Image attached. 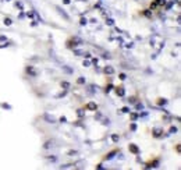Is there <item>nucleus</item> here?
Returning a JSON list of instances; mask_svg holds the SVG:
<instances>
[{"label":"nucleus","mask_w":181,"mask_h":170,"mask_svg":"<svg viewBox=\"0 0 181 170\" xmlns=\"http://www.w3.org/2000/svg\"><path fill=\"white\" fill-rule=\"evenodd\" d=\"M130 116H131V120H137V119H138V114H137V113H131Z\"/></svg>","instance_id":"dca6fc26"},{"label":"nucleus","mask_w":181,"mask_h":170,"mask_svg":"<svg viewBox=\"0 0 181 170\" xmlns=\"http://www.w3.org/2000/svg\"><path fill=\"white\" fill-rule=\"evenodd\" d=\"M156 103H158L159 106H163V105H166V103H167V100H166V99H162V98H160V99L156 100Z\"/></svg>","instance_id":"6e6552de"},{"label":"nucleus","mask_w":181,"mask_h":170,"mask_svg":"<svg viewBox=\"0 0 181 170\" xmlns=\"http://www.w3.org/2000/svg\"><path fill=\"white\" fill-rule=\"evenodd\" d=\"M116 94L118 95V96H124V95H125V89H124V87H117Z\"/></svg>","instance_id":"7ed1b4c3"},{"label":"nucleus","mask_w":181,"mask_h":170,"mask_svg":"<svg viewBox=\"0 0 181 170\" xmlns=\"http://www.w3.org/2000/svg\"><path fill=\"white\" fill-rule=\"evenodd\" d=\"M1 107H4V109H11V106L7 105V103H1Z\"/></svg>","instance_id":"412c9836"},{"label":"nucleus","mask_w":181,"mask_h":170,"mask_svg":"<svg viewBox=\"0 0 181 170\" xmlns=\"http://www.w3.org/2000/svg\"><path fill=\"white\" fill-rule=\"evenodd\" d=\"M60 121H61V123H65V121H67V119L63 116V117H60Z\"/></svg>","instance_id":"cd10ccee"},{"label":"nucleus","mask_w":181,"mask_h":170,"mask_svg":"<svg viewBox=\"0 0 181 170\" xmlns=\"http://www.w3.org/2000/svg\"><path fill=\"white\" fill-rule=\"evenodd\" d=\"M155 3H159V4H164V0H155Z\"/></svg>","instance_id":"bb28decb"},{"label":"nucleus","mask_w":181,"mask_h":170,"mask_svg":"<svg viewBox=\"0 0 181 170\" xmlns=\"http://www.w3.org/2000/svg\"><path fill=\"white\" fill-rule=\"evenodd\" d=\"M130 102H131V103H135V98H134V96H131V98H130Z\"/></svg>","instance_id":"c756f323"},{"label":"nucleus","mask_w":181,"mask_h":170,"mask_svg":"<svg viewBox=\"0 0 181 170\" xmlns=\"http://www.w3.org/2000/svg\"><path fill=\"white\" fill-rule=\"evenodd\" d=\"M11 20H10V18H4V24H6V25H11Z\"/></svg>","instance_id":"f3484780"},{"label":"nucleus","mask_w":181,"mask_h":170,"mask_svg":"<svg viewBox=\"0 0 181 170\" xmlns=\"http://www.w3.org/2000/svg\"><path fill=\"white\" fill-rule=\"evenodd\" d=\"M63 3L64 4H70V0H63Z\"/></svg>","instance_id":"f704fd0d"},{"label":"nucleus","mask_w":181,"mask_h":170,"mask_svg":"<svg viewBox=\"0 0 181 170\" xmlns=\"http://www.w3.org/2000/svg\"><path fill=\"white\" fill-rule=\"evenodd\" d=\"M46 119L47 120H49V121H47V123H56V121H54V117H50V116H49V114H46Z\"/></svg>","instance_id":"2eb2a0df"},{"label":"nucleus","mask_w":181,"mask_h":170,"mask_svg":"<svg viewBox=\"0 0 181 170\" xmlns=\"http://www.w3.org/2000/svg\"><path fill=\"white\" fill-rule=\"evenodd\" d=\"M27 73H28V74H29V73H31V74H32V75H34V77L36 75V71L34 70V68H32L31 66H29V67H27Z\"/></svg>","instance_id":"0eeeda50"},{"label":"nucleus","mask_w":181,"mask_h":170,"mask_svg":"<svg viewBox=\"0 0 181 170\" xmlns=\"http://www.w3.org/2000/svg\"><path fill=\"white\" fill-rule=\"evenodd\" d=\"M111 140L114 141V142H117V141H118V135H117V134H113V135H111Z\"/></svg>","instance_id":"a211bd4d"},{"label":"nucleus","mask_w":181,"mask_h":170,"mask_svg":"<svg viewBox=\"0 0 181 170\" xmlns=\"http://www.w3.org/2000/svg\"><path fill=\"white\" fill-rule=\"evenodd\" d=\"M63 68H64L67 73H71V68H68V67H64V66H63Z\"/></svg>","instance_id":"7c9ffc66"},{"label":"nucleus","mask_w":181,"mask_h":170,"mask_svg":"<svg viewBox=\"0 0 181 170\" xmlns=\"http://www.w3.org/2000/svg\"><path fill=\"white\" fill-rule=\"evenodd\" d=\"M116 153H117V151H113V152H110V153H109V155H107V156H106V160H109V159H111V158H113V156H114V155H116Z\"/></svg>","instance_id":"9d476101"},{"label":"nucleus","mask_w":181,"mask_h":170,"mask_svg":"<svg viewBox=\"0 0 181 170\" xmlns=\"http://www.w3.org/2000/svg\"><path fill=\"white\" fill-rule=\"evenodd\" d=\"M77 114H78L80 117H84V116H85V111L82 110V109H78V110H77Z\"/></svg>","instance_id":"9b49d317"},{"label":"nucleus","mask_w":181,"mask_h":170,"mask_svg":"<svg viewBox=\"0 0 181 170\" xmlns=\"http://www.w3.org/2000/svg\"><path fill=\"white\" fill-rule=\"evenodd\" d=\"M131 130L135 131V130H137V124H131Z\"/></svg>","instance_id":"c85d7f7f"},{"label":"nucleus","mask_w":181,"mask_h":170,"mask_svg":"<svg viewBox=\"0 0 181 170\" xmlns=\"http://www.w3.org/2000/svg\"><path fill=\"white\" fill-rule=\"evenodd\" d=\"M130 151H131V152L134 153V155H138V153H139V148L137 147V145H135V144H130Z\"/></svg>","instance_id":"f03ea898"},{"label":"nucleus","mask_w":181,"mask_h":170,"mask_svg":"<svg viewBox=\"0 0 181 170\" xmlns=\"http://www.w3.org/2000/svg\"><path fill=\"white\" fill-rule=\"evenodd\" d=\"M162 133H163V131H162L160 128H155V130H153V137L159 138V137H162Z\"/></svg>","instance_id":"20e7f679"},{"label":"nucleus","mask_w":181,"mask_h":170,"mask_svg":"<svg viewBox=\"0 0 181 170\" xmlns=\"http://www.w3.org/2000/svg\"><path fill=\"white\" fill-rule=\"evenodd\" d=\"M137 109H138V110H142V109H144V105H142V103H137Z\"/></svg>","instance_id":"4be33fe9"},{"label":"nucleus","mask_w":181,"mask_h":170,"mask_svg":"<svg viewBox=\"0 0 181 170\" xmlns=\"http://www.w3.org/2000/svg\"><path fill=\"white\" fill-rule=\"evenodd\" d=\"M111 88H113V85H107V87H106V92H110Z\"/></svg>","instance_id":"393cba45"},{"label":"nucleus","mask_w":181,"mask_h":170,"mask_svg":"<svg viewBox=\"0 0 181 170\" xmlns=\"http://www.w3.org/2000/svg\"><path fill=\"white\" fill-rule=\"evenodd\" d=\"M92 63H94V64H98V59H92Z\"/></svg>","instance_id":"72a5a7b5"},{"label":"nucleus","mask_w":181,"mask_h":170,"mask_svg":"<svg viewBox=\"0 0 181 170\" xmlns=\"http://www.w3.org/2000/svg\"><path fill=\"white\" fill-rule=\"evenodd\" d=\"M17 7H20V8H23V3H20V1H17Z\"/></svg>","instance_id":"2f4dec72"},{"label":"nucleus","mask_w":181,"mask_h":170,"mask_svg":"<svg viewBox=\"0 0 181 170\" xmlns=\"http://www.w3.org/2000/svg\"><path fill=\"white\" fill-rule=\"evenodd\" d=\"M84 56H85L87 59H89V57H91V54H89V53H84Z\"/></svg>","instance_id":"473e14b6"},{"label":"nucleus","mask_w":181,"mask_h":170,"mask_svg":"<svg viewBox=\"0 0 181 170\" xmlns=\"http://www.w3.org/2000/svg\"><path fill=\"white\" fill-rule=\"evenodd\" d=\"M74 53H75L77 56H81V54H84V52H81V50H74Z\"/></svg>","instance_id":"b1692460"},{"label":"nucleus","mask_w":181,"mask_h":170,"mask_svg":"<svg viewBox=\"0 0 181 170\" xmlns=\"http://www.w3.org/2000/svg\"><path fill=\"white\" fill-rule=\"evenodd\" d=\"M106 24H107V25H114V20H113V18H107V20H106Z\"/></svg>","instance_id":"4468645a"},{"label":"nucleus","mask_w":181,"mask_h":170,"mask_svg":"<svg viewBox=\"0 0 181 170\" xmlns=\"http://www.w3.org/2000/svg\"><path fill=\"white\" fill-rule=\"evenodd\" d=\"M121 111H123V113H130V107H127V106H125V107H123V109H121Z\"/></svg>","instance_id":"6ab92c4d"},{"label":"nucleus","mask_w":181,"mask_h":170,"mask_svg":"<svg viewBox=\"0 0 181 170\" xmlns=\"http://www.w3.org/2000/svg\"><path fill=\"white\" fill-rule=\"evenodd\" d=\"M61 88H64V89H68L70 88V84H68V82H61Z\"/></svg>","instance_id":"ddd939ff"},{"label":"nucleus","mask_w":181,"mask_h":170,"mask_svg":"<svg viewBox=\"0 0 181 170\" xmlns=\"http://www.w3.org/2000/svg\"><path fill=\"white\" fill-rule=\"evenodd\" d=\"M77 84H80V85H82V84H85V78H84V77H80V78L77 80Z\"/></svg>","instance_id":"f8f14e48"},{"label":"nucleus","mask_w":181,"mask_h":170,"mask_svg":"<svg viewBox=\"0 0 181 170\" xmlns=\"http://www.w3.org/2000/svg\"><path fill=\"white\" fill-rule=\"evenodd\" d=\"M7 1H8V0H7Z\"/></svg>","instance_id":"c9c22d12"},{"label":"nucleus","mask_w":181,"mask_h":170,"mask_svg":"<svg viewBox=\"0 0 181 170\" xmlns=\"http://www.w3.org/2000/svg\"><path fill=\"white\" fill-rule=\"evenodd\" d=\"M158 164H159V160H153V162L146 164V167H148V169H149V167H158Z\"/></svg>","instance_id":"39448f33"},{"label":"nucleus","mask_w":181,"mask_h":170,"mask_svg":"<svg viewBox=\"0 0 181 170\" xmlns=\"http://www.w3.org/2000/svg\"><path fill=\"white\" fill-rule=\"evenodd\" d=\"M105 73L106 74H113V73H114V68L110 67V66H107V67H105Z\"/></svg>","instance_id":"423d86ee"},{"label":"nucleus","mask_w":181,"mask_h":170,"mask_svg":"<svg viewBox=\"0 0 181 170\" xmlns=\"http://www.w3.org/2000/svg\"><path fill=\"white\" fill-rule=\"evenodd\" d=\"M57 10H58V13H60V14H61V16L65 18V20H70V17H68V16H67V14H65V13L61 10V8H58V7H57Z\"/></svg>","instance_id":"1a4fd4ad"},{"label":"nucleus","mask_w":181,"mask_h":170,"mask_svg":"<svg viewBox=\"0 0 181 170\" xmlns=\"http://www.w3.org/2000/svg\"><path fill=\"white\" fill-rule=\"evenodd\" d=\"M87 110H98V105L95 103V102H89V103H87Z\"/></svg>","instance_id":"f257e3e1"},{"label":"nucleus","mask_w":181,"mask_h":170,"mask_svg":"<svg viewBox=\"0 0 181 170\" xmlns=\"http://www.w3.org/2000/svg\"><path fill=\"white\" fill-rule=\"evenodd\" d=\"M170 133H171V134L177 133V128H175V127H171V128H170Z\"/></svg>","instance_id":"a878e982"},{"label":"nucleus","mask_w":181,"mask_h":170,"mask_svg":"<svg viewBox=\"0 0 181 170\" xmlns=\"http://www.w3.org/2000/svg\"><path fill=\"white\" fill-rule=\"evenodd\" d=\"M80 24H81V25H85V24H87V18H81V20H80Z\"/></svg>","instance_id":"aec40b11"},{"label":"nucleus","mask_w":181,"mask_h":170,"mask_svg":"<svg viewBox=\"0 0 181 170\" xmlns=\"http://www.w3.org/2000/svg\"><path fill=\"white\" fill-rule=\"evenodd\" d=\"M120 80H125V78H127V75H125V74H124V73H121V74H120Z\"/></svg>","instance_id":"5701e85b"}]
</instances>
